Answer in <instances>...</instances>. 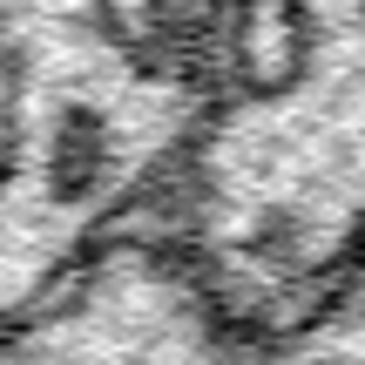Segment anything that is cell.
Segmentation results:
<instances>
[{"label":"cell","mask_w":365,"mask_h":365,"mask_svg":"<svg viewBox=\"0 0 365 365\" xmlns=\"http://www.w3.org/2000/svg\"><path fill=\"white\" fill-rule=\"evenodd\" d=\"M196 122V0H0V318L156 223Z\"/></svg>","instance_id":"obj_1"},{"label":"cell","mask_w":365,"mask_h":365,"mask_svg":"<svg viewBox=\"0 0 365 365\" xmlns=\"http://www.w3.org/2000/svg\"><path fill=\"white\" fill-rule=\"evenodd\" d=\"M0 365H271V331L237 325L203 271L143 223L0 318Z\"/></svg>","instance_id":"obj_2"}]
</instances>
